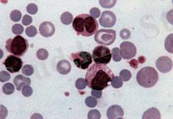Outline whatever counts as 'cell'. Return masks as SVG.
<instances>
[{
  "label": "cell",
  "instance_id": "obj_1",
  "mask_svg": "<svg viewBox=\"0 0 173 119\" xmlns=\"http://www.w3.org/2000/svg\"><path fill=\"white\" fill-rule=\"evenodd\" d=\"M114 77L113 72L107 66L96 63L88 69L86 81L90 89L102 91L110 85Z\"/></svg>",
  "mask_w": 173,
  "mask_h": 119
},
{
  "label": "cell",
  "instance_id": "obj_2",
  "mask_svg": "<svg viewBox=\"0 0 173 119\" xmlns=\"http://www.w3.org/2000/svg\"><path fill=\"white\" fill-rule=\"evenodd\" d=\"M72 27L78 35L91 37L98 31L99 24L91 15L81 14L74 19Z\"/></svg>",
  "mask_w": 173,
  "mask_h": 119
},
{
  "label": "cell",
  "instance_id": "obj_3",
  "mask_svg": "<svg viewBox=\"0 0 173 119\" xmlns=\"http://www.w3.org/2000/svg\"><path fill=\"white\" fill-rule=\"evenodd\" d=\"M159 75L154 68L151 67L141 69L137 74V81L144 88H151L157 83Z\"/></svg>",
  "mask_w": 173,
  "mask_h": 119
},
{
  "label": "cell",
  "instance_id": "obj_4",
  "mask_svg": "<svg viewBox=\"0 0 173 119\" xmlns=\"http://www.w3.org/2000/svg\"><path fill=\"white\" fill-rule=\"evenodd\" d=\"M29 42L25 38L18 35L7 40L6 49L10 54L16 57H23L29 49Z\"/></svg>",
  "mask_w": 173,
  "mask_h": 119
},
{
  "label": "cell",
  "instance_id": "obj_5",
  "mask_svg": "<svg viewBox=\"0 0 173 119\" xmlns=\"http://www.w3.org/2000/svg\"><path fill=\"white\" fill-rule=\"evenodd\" d=\"M93 59L96 64H107L110 62L112 53L104 45H99L93 50Z\"/></svg>",
  "mask_w": 173,
  "mask_h": 119
},
{
  "label": "cell",
  "instance_id": "obj_6",
  "mask_svg": "<svg viewBox=\"0 0 173 119\" xmlns=\"http://www.w3.org/2000/svg\"><path fill=\"white\" fill-rule=\"evenodd\" d=\"M70 58L76 67L82 69H87L93 61L91 54L86 51L73 53Z\"/></svg>",
  "mask_w": 173,
  "mask_h": 119
},
{
  "label": "cell",
  "instance_id": "obj_7",
  "mask_svg": "<svg viewBox=\"0 0 173 119\" xmlns=\"http://www.w3.org/2000/svg\"><path fill=\"white\" fill-rule=\"evenodd\" d=\"M116 32L113 29H99L96 31L94 39L98 44L110 45L116 40Z\"/></svg>",
  "mask_w": 173,
  "mask_h": 119
},
{
  "label": "cell",
  "instance_id": "obj_8",
  "mask_svg": "<svg viewBox=\"0 0 173 119\" xmlns=\"http://www.w3.org/2000/svg\"><path fill=\"white\" fill-rule=\"evenodd\" d=\"M4 65L6 69L11 73L19 72L23 66V61L21 58L14 55H10L7 57L4 62Z\"/></svg>",
  "mask_w": 173,
  "mask_h": 119
},
{
  "label": "cell",
  "instance_id": "obj_9",
  "mask_svg": "<svg viewBox=\"0 0 173 119\" xmlns=\"http://www.w3.org/2000/svg\"><path fill=\"white\" fill-rule=\"evenodd\" d=\"M120 52L121 57L124 59H130L135 57L137 54V48L135 45L130 42H124L120 45Z\"/></svg>",
  "mask_w": 173,
  "mask_h": 119
},
{
  "label": "cell",
  "instance_id": "obj_10",
  "mask_svg": "<svg viewBox=\"0 0 173 119\" xmlns=\"http://www.w3.org/2000/svg\"><path fill=\"white\" fill-rule=\"evenodd\" d=\"M116 22V15L111 11H104L99 19V24L104 28L113 27Z\"/></svg>",
  "mask_w": 173,
  "mask_h": 119
},
{
  "label": "cell",
  "instance_id": "obj_11",
  "mask_svg": "<svg viewBox=\"0 0 173 119\" xmlns=\"http://www.w3.org/2000/svg\"><path fill=\"white\" fill-rule=\"evenodd\" d=\"M156 67L159 72L167 73L172 68V61L167 57H161L156 61Z\"/></svg>",
  "mask_w": 173,
  "mask_h": 119
},
{
  "label": "cell",
  "instance_id": "obj_12",
  "mask_svg": "<svg viewBox=\"0 0 173 119\" xmlns=\"http://www.w3.org/2000/svg\"><path fill=\"white\" fill-rule=\"evenodd\" d=\"M55 32V26L52 23L49 21L43 22L40 26V33L43 37H51Z\"/></svg>",
  "mask_w": 173,
  "mask_h": 119
},
{
  "label": "cell",
  "instance_id": "obj_13",
  "mask_svg": "<svg viewBox=\"0 0 173 119\" xmlns=\"http://www.w3.org/2000/svg\"><path fill=\"white\" fill-rule=\"evenodd\" d=\"M107 116L108 118H122L124 116V110L119 105H115L110 107L107 111Z\"/></svg>",
  "mask_w": 173,
  "mask_h": 119
},
{
  "label": "cell",
  "instance_id": "obj_14",
  "mask_svg": "<svg viewBox=\"0 0 173 119\" xmlns=\"http://www.w3.org/2000/svg\"><path fill=\"white\" fill-rule=\"evenodd\" d=\"M14 83L16 85V89L18 91H21L25 86L30 85L31 84V80L29 77H24L21 75H18L15 77Z\"/></svg>",
  "mask_w": 173,
  "mask_h": 119
},
{
  "label": "cell",
  "instance_id": "obj_15",
  "mask_svg": "<svg viewBox=\"0 0 173 119\" xmlns=\"http://www.w3.org/2000/svg\"><path fill=\"white\" fill-rule=\"evenodd\" d=\"M71 64L67 60H61L57 64V70L61 75H66L71 71Z\"/></svg>",
  "mask_w": 173,
  "mask_h": 119
},
{
  "label": "cell",
  "instance_id": "obj_16",
  "mask_svg": "<svg viewBox=\"0 0 173 119\" xmlns=\"http://www.w3.org/2000/svg\"><path fill=\"white\" fill-rule=\"evenodd\" d=\"M142 118H161V115L159 110L156 108H150L145 112Z\"/></svg>",
  "mask_w": 173,
  "mask_h": 119
},
{
  "label": "cell",
  "instance_id": "obj_17",
  "mask_svg": "<svg viewBox=\"0 0 173 119\" xmlns=\"http://www.w3.org/2000/svg\"><path fill=\"white\" fill-rule=\"evenodd\" d=\"M73 20V16L72 13L69 12H65L62 13L61 16V23L64 25H69L72 23Z\"/></svg>",
  "mask_w": 173,
  "mask_h": 119
},
{
  "label": "cell",
  "instance_id": "obj_18",
  "mask_svg": "<svg viewBox=\"0 0 173 119\" xmlns=\"http://www.w3.org/2000/svg\"><path fill=\"white\" fill-rule=\"evenodd\" d=\"M120 77L122 80V81H129L131 77V73L128 69H123L120 72Z\"/></svg>",
  "mask_w": 173,
  "mask_h": 119
},
{
  "label": "cell",
  "instance_id": "obj_19",
  "mask_svg": "<svg viewBox=\"0 0 173 119\" xmlns=\"http://www.w3.org/2000/svg\"><path fill=\"white\" fill-rule=\"evenodd\" d=\"M3 92L7 95H10V94H13L15 91V87L13 84L10 83H5L2 87Z\"/></svg>",
  "mask_w": 173,
  "mask_h": 119
},
{
  "label": "cell",
  "instance_id": "obj_20",
  "mask_svg": "<svg viewBox=\"0 0 173 119\" xmlns=\"http://www.w3.org/2000/svg\"><path fill=\"white\" fill-rule=\"evenodd\" d=\"M99 1V4L100 5L104 8H112L115 6V4H116V0H113V1H110V0H108V1H106V0H100Z\"/></svg>",
  "mask_w": 173,
  "mask_h": 119
},
{
  "label": "cell",
  "instance_id": "obj_21",
  "mask_svg": "<svg viewBox=\"0 0 173 119\" xmlns=\"http://www.w3.org/2000/svg\"><path fill=\"white\" fill-rule=\"evenodd\" d=\"M165 48L168 52L172 53V34H169L165 40Z\"/></svg>",
  "mask_w": 173,
  "mask_h": 119
},
{
  "label": "cell",
  "instance_id": "obj_22",
  "mask_svg": "<svg viewBox=\"0 0 173 119\" xmlns=\"http://www.w3.org/2000/svg\"><path fill=\"white\" fill-rule=\"evenodd\" d=\"M37 58L40 60L41 61L45 60V59L48 57V51L43 48L40 49V50H38L37 52Z\"/></svg>",
  "mask_w": 173,
  "mask_h": 119
},
{
  "label": "cell",
  "instance_id": "obj_23",
  "mask_svg": "<svg viewBox=\"0 0 173 119\" xmlns=\"http://www.w3.org/2000/svg\"><path fill=\"white\" fill-rule=\"evenodd\" d=\"M111 85H112V86L115 89H120L123 86L122 80H121V77H119V76L114 77L112 82H111Z\"/></svg>",
  "mask_w": 173,
  "mask_h": 119
},
{
  "label": "cell",
  "instance_id": "obj_24",
  "mask_svg": "<svg viewBox=\"0 0 173 119\" xmlns=\"http://www.w3.org/2000/svg\"><path fill=\"white\" fill-rule=\"evenodd\" d=\"M10 19L14 22H18L21 19V13L18 10H13L10 13Z\"/></svg>",
  "mask_w": 173,
  "mask_h": 119
},
{
  "label": "cell",
  "instance_id": "obj_25",
  "mask_svg": "<svg viewBox=\"0 0 173 119\" xmlns=\"http://www.w3.org/2000/svg\"><path fill=\"white\" fill-rule=\"evenodd\" d=\"M112 55H113V59L115 62H120L121 60V52H120V49L118 48H114L112 50Z\"/></svg>",
  "mask_w": 173,
  "mask_h": 119
},
{
  "label": "cell",
  "instance_id": "obj_26",
  "mask_svg": "<svg viewBox=\"0 0 173 119\" xmlns=\"http://www.w3.org/2000/svg\"><path fill=\"white\" fill-rule=\"evenodd\" d=\"M26 35L30 37H33L37 34V28L34 26H30L26 29Z\"/></svg>",
  "mask_w": 173,
  "mask_h": 119
},
{
  "label": "cell",
  "instance_id": "obj_27",
  "mask_svg": "<svg viewBox=\"0 0 173 119\" xmlns=\"http://www.w3.org/2000/svg\"><path fill=\"white\" fill-rule=\"evenodd\" d=\"M23 74L26 76H30L34 73V69H33L32 66L29 65V64H26L25 65L22 69Z\"/></svg>",
  "mask_w": 173,
  "mask_h": 119
},
{
  "label": "cell",
  "instance_id": "obj_28",
  "mask_svg": "<svg viewBox=\"0 0 173 119\" xmlns=\"http://www.w3.org/2000/svg\"><path fill=\"white\" fill-rule=\"evenodd\" d=\"M87 86L86 80L83 78H78L75 82V86L78 90H83Z\"/></svg>",
  "mask_w": 173,
  "mask_h": 119
},
{
  "label": "cell",
  "instance_id": "obj_29",
  "mask_svg": "<svg viewBox=\"0 0 173 119\" xmlns=\"http://www.w3.org/2000/svg\"><path fill=\"white\" fill-rule=\"evenodd\" d=\"M86 105L89 107H94L97 105V100L94 97H89L86 99Z\"/></svg>",
  "mask_w": 173,
  "mask_h": 119
},
{
  "label": "cell",
  "instance_id": "obj_30",
  "mask_svg": "<svg viewBox=\"0 0 173 119\" xmlns=\"http://www.w3.org/2000/svg\"><path fill=\"white\" fill-rule=\"evenodd\" d=\"M24 27H23L22 25L21 24H15L14 26H13L12 28V31L13 34H16V35H18V34H21L23 32H24Z\"/></svg>",
  "mask_w": 173,
  "mask_h": 119
},
{
  "label": "cell",
  "instance_id": "obj_31",
  "mask_svg": "<svg viewBox=\"0 0 173 119\" xmlns=\"http://www.w3.org/2000/svg\"><path fill=\"white\" fill-rule=\"evenodd\" d=\"M88 118H90V119L100 118H101V114H100V113H99V110H90L89 114H88Z\"/></svg>",
  "mask_w": 173,
  "mask_h": 119
},
{
  "label": "cell",
  "instance_id": "obj_32",
  "mask_svg": "<svg viewBox=\"0 0 173 119\" xmlns=\"http://www.w3.org/2000/svg\"><path fill=\"white\" fill-rule=\"evenodd\" d=\"M33 93V90L31 87L29 86V85L25 86L23 87L22 89V94L24 97H29L30 96H31V94Z\"/></svg>",
  "mask_w": 173,
  "mask_h": 119
},
{
  "label": "cell",
  "instance_id": "obj_33",
  "mask_svg": "<svg viewBox=\"0 0 173 119\" xmlns=\"http://www.w3.org/2000/svg\"><path fill=\"white\" fill-rule=\"evenodd\" d=\"M26 10L27 12L31 15H34L37 13L38 7L35 4H29L26 7Z\"/></svg>",
  "mask_w": 173,
  "mask_h": 119
},
{
  "label": "cell",
  "instance_id": "obj_34",
  "mask_svg": "<svg viewBox=\"0 0 173 119\" xmlns=\"http://www.w3.org/2000/svg\"><path fill=\"white\" fill-rule=\"evenodd\" d=\"M10 79V75L7 72L5 71H1L0 73V80H1V83H4Z\"/></svg>",
  "mask_w": 173,
  "mask_h": 119
},
{
  "label": "cell",
  "instance_id": "obj_35",
  "mask_svg": "<svg viewBox=\"0 0 173 119\" xmlns=\"http://www.w3.org/2000/svg\"><path fill=\"white\" fill-rule=\"evenodd\" d=\"M120 37L124 39H127L131 37V32L129 29H124L120 32Z\"/></svg>",
  "mask_w": 173,
  "mask_h": 119
},
{
  "label": "cell",
  "instance_id": "obj_36",
  "mask_svg": "<svg viewBox=\"0 0 173 119\" xmlns=\"http://www.w3.org/2000/svg\"><path fill=\"white\" fill-rule=\"evenodd\" d=\"M90 14H91V16H92L94 19H97V18H99V16H100L101 13L100 10H99L98 8L94 7L90 10Z\"/></svg>",
  "mask_w": 173,
  "mask_h": 119
},
{
  "label": "cell",
  "instance_id": "obj_37",
  "mask_svg": "<svg viewBox=\"0 0 173 119\" xmlns=\"http://www.w3.org/2000/svg\"><path fill=\"white\" fill-rule=\"evenodd\" d=\"M31 22H32V18L30 16H28V15H25L22 20L23 25L28 26L29 25V24H31Z\"/></svg>",
  "mask_w": 173,
  "mask_h": 119
},
{
  "label": "cell",
  "instance_id": "obj_38",
  "mask_svg": "<svg viewBox=\"0 0 173 119\" xmlns=\"http://www.w3.org/2000/svg\"><path fill=\"white\" fill-rule=\"evenodd\" d=\"M91 95L93 96L95 98H101V95H102V92L101 91H99V90H92L91 91Z\"/></svg>",
  "mask_w": 173,
  "mask_h": 119
},
{
  "label": "cell",
  "instance_id": "obj_39",
  "mask_svg": "<svg viewBox=\"0 0 173 119\" xmlns=\"http://www.w3.org/2000/svg\"><path fill=\"white\" fill-rule=\"evenodd\" d=\"M7 115V110L5 107L1 105V118H6Z\"/></svg>",
  "mask_w": 173,
  "mask_h": 119
},
{
  "label": "cell",
  "instance_id": "obj_40",
  "mask_svg": "<svg viewBox=\"0 0 173 119\" xmlns=\"http://www.w3.org/2000/svg\"><path fill=\"white\" fill-rule=\"evenodd\" d=\"M129 63L132 68L137 69L138 67V62L137 60H135V59H132V60H131Z\"/></svg>",
  "mask_w": 173,
  "mask_h": 119
},
{
  "label": "cell",
  "instance_id": "obj_41",
  "mask_svg": "<svg viewBox=\"0 0 173 119\" xmlns=\"http://www.w3.org/2000/svg\"><path fill=\"white\" fill-rule=\"evenodd\" d=\"M138 59H139V62L141 63V64H142V63H144L145 62V58L144 57H139Z\"/></svg>",
  "mask_w": 173,
  "mask_h": 119
}]
</instances>
